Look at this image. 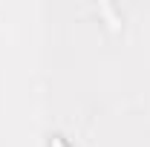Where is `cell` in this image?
I'll return each mask as SVG.
<instances>
[{
    "label": "cell",
    "mask_w": 150,
    "mask_h": 147,
    "mask_svg": "<svg viewBox=\"0 0 150 147\" xmlns=\"http://www.w3.org/2000/svg\"><path fill=\"white\" fill-rule=\"evenodd\" d=\"M52 147H64V144H61V141H55V144H52Z\"/></svg>",
    "instance_id": "cell-1"
}]
</instances>
